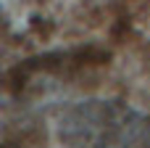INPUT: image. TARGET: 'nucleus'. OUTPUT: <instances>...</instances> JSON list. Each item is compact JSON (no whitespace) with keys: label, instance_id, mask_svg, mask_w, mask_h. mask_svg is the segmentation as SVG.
Wrapping results in <instances>:
<instances>
[{"label":"nucleus","instance_id":"obj_1","mask_svg":"<svg viewBox=\"0 0 150 148\" xmlns=\"http://www.w3.org/2000/svg\"><path fill=\"white\" fill-rule=\"evenodd\" d=\"M61 135L69 148H148L150 127L132 109L113 103H82L66 122Z\"/></svg>","mask_w":150,"mask_h":148}]
</instances>
